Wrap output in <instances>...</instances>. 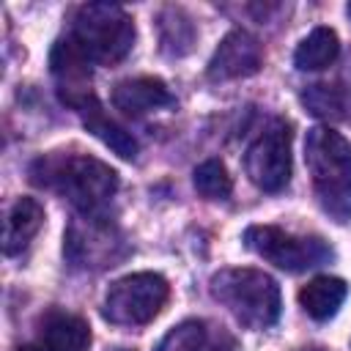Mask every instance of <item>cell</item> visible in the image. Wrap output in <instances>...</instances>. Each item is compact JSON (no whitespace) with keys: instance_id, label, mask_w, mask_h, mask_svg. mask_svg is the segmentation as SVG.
Wrapping results in <instances>:
<instances>
[{"instance_id":"6da1fadb","label":"cell","mask_w":351,"mask_h":351,"mask_svg":"<svg viewBox=\"0 0 351 351\" xmlns=\"http://www.w3.org/2000/svg\"><path fill=\"white\" fill-rule=\"evenodd\" d=\"M30 181L63 195L85 217H93L118 189V173L96 156L52 151L30 165Z\"/></svg>"},{"instance_id":"7a4b0ae2","label":"cell","mask_w":351,"mask_h":351,"mask_svg":"<svg viewBox=\"0 0 351 351\" xmlns=\"http://www.w3.org/2000/svg\"><path fill=\"white\" fill-rule=\"evenodd\" d=\"M304 162L321 208L335 222H351V143L329 126H315L304 140Z\"/></svg>"},{"instance_id":"3957f363","label":"cell","mask_w":351,"mask_h":351,"mask_svg":"<svg viewBox=\"0 0 351 351\" xmlns=\"http://www.w3.org/2000/svg\"><path fill=\"white\" fill-rule=\"evenodd\" d=\"M211 296L247 329H269L280 318V285L261 269H222L211 277Z\"/></svg>"},{"instance_id":"277c9868","label":"cell","mask_w":351,"mask_h":351,"mask_svg":"<svg viewBox=\"0 0 351 351\" xmlns=\"http://www.w3.org/2000/svg\"><path fill=\"white\" fill-rule=\"evenodd\" d=\"M69 36L90 63L115 66L134 47V19L121 5L88 3L77 8Z\"/></svg>"},{"instance_id":"5b68a950","label":"cell","mask_w":351,"mask_h":351,"mask_svg":"<svg viewBox=\"0 0 351 351\" xmlns=\"http://www.w3.org/2000/svg\"><path fill=\"white\" fill-rule=\"evenodd\" d=\"M170 285L156 271H134L107 288L101 315L118 326H145L167 304Z\"/></svg>"},{"instance_id":"8992f818","label":"cell","mask_w":351,"mask_h":351,"mask_svg":"<svg viewBox=\"0 0 351 351\" xmlns=\"http://www.w3.org/2000/svg\"><path fill=\"white\" fill-rule=\"evenodd\" d=\"M244 244L282 271H307L332 258V247L324 239L293 236L277 225H250L244 230Z\"/></svg>"},{"instance_id":"52a82bcc","label":"cell","mask_w":351,"mask_h":351,"mask_svg":"<svg viewBox=\"0 0 351 351\" xmlns=\"http://www.w3.org/2000/svg\"><path fill=\"white\" fill-rule=\"evenodd\" d=\"M291 123L274 118L252 140L244 156V170L250 181L263 192H280L291 181Z\"/></svg>"},{"instance_id":"ba28073f","label":"cell","mask_w":351,"mask_h":351,"mask_svg":"<svg viewBox=\"0 0 351 351\" xmlns=\"http://www.w3.org/2000/svg\"><path fill=\"white\" fill-rule=\"evenodd\" d=\"M261 66H263L261 41L247 30H230L214 49V55L206 66V74L214 82H228V80L250 77Z\"/></svg>"},{"instance_id":"9c48e42d","label":"cell","mask_w":351,"mask_h":351,"mask_svg":"<svg viewBox=\"0 0 351 351\" xmlns=\"http://www.w3.org/2000/svg\"><path fill=\"white\" fill-rule=\"evenodd\" d=\"M49 66H52V74H55V82H58V96L66 107L77 110L85 99L93 96V90H90V60L74 44L71 36L60 38L52 47Z\"/></svg>"},{"instance_id":"30bf717a","label":"cell","mask_w":351,"mask_h":351,"mask_svg":"<svg viewBox=\"0 0 351 351\" xmlns=\"http://www.w3.org/2000/svg\"><path fill=\"white\" fill-rule=\"evenodd\" d=\"M156 351H241L236 337L214 321H184L173 326Z\"/></svg>"},{"instance_id":"8fae6325","label":"cell","mask_w":351,"mask_h":351,"mask_svg":"<svg viewBox=\"0 0 351 351\" xmlns=\"http://www.w3.org/2000/svg\"><path fill=\"white\" fill-rule=\"evenodd\" d=\"M110 99H112L115 110H121L123 115H132V118L173 104V96H170L167 85L159 77H129V80H121L112 88Z\"/></svg>"},{"instance_id":"7c38bea8","label":"cell","mask_w":351,"mask_h":351,"mask_svg":"<svg viewBox=\"0 0 351 351\" xmlns=\"http://www.w3.org/2000/svg\"><path fill=\"white\" fill-rule=\"evenodd\" d=\"M38 335H41V346L49 351H88L90 346L88 321L63 310L44 313L38 321Z\"/></svg>"},{"instance_id":"4fadbf2b","label":"cell","mask_w":351,"mask_h":351,"mask_svg":"<svg viewBox=\"0 0 351 351\" xmlns=\"http://www.w3.org/2000/svg\"><path fill=\"white\" fill-rule=\"evenodd\" d=\"M77 112L82 115L85 129H88L90 134H96V137H99L107 148H112L118 156H123V159H134V156H137V140L132 137V132H126L121 123H115V121L104 112V107L99 104L96 96L85 99V101L77 107Z\"/></svg>"},{"instance_id":"5bb4252c","label":"cell","mask_w":351,"mask_h":351,"mask_svg":"<svg viewBox=\"0 0 351 351\" xmlns=\"http://www.w3.org/2000/svg\"><path fill=\"white\" fill-rule=\"evenodd\" d=\"M44 225V206L36 197H19L8 217H5V230H3V252L5 255H16L22 252L30 239L41 230Z\"/></svg>"},{"instance_id":"9a60e30c","label":"cell","mask_w":351,"mask_h":351,"mask_svg":"<svg viewBox=\"0 0 351 351\" xmlns=\"http://www.w3.org/2000/svg\"><path fill=\"white\" fill-rule=\"evenodd\" d=\"M348 296V285L346 280L340 277H329V274H321L315 280H310L302 291H299V304L302 310L315 318V321H329L337 315L340 304L346 302Z\"/></svg>"},{"instance_id":"2e32d148","label":"cell","mask_w":351,"mask_h":351,"mask_svg":"<svg viewBox=\"0 0 351 351\" xmlns=\"http://www.w3.org/2000/svg\"><path fill=\"white\" fill-rule=\"evenodd\" d=\"M337 52H340L337 33L332 27H315L299 41L293 52V63L302 71H318V69H326L337 58Z\"/></svg>"},{"instance_id":"e0dca14e","label":"cell","mask_w":351,"mask_h":351,"mask_svg":"<svg viewBox=\"0 0 351 351\" xmlns=\"http://www.w3.org/2000/svg\"><path fill=\"white\" fill-rule=\"evenodd\" d=\"M195 189L208 200H225L233 192V181L228 176V167L219 159H206L195 167Z\"/></svg>"},{"instance_id":"ac0fdd59","label":"cell","mask_w":351,"mask_h":351,"mask_svg":"<svg viewBox=\"0 0 351 351\" xmlns=\"http://www.w3.org/2000/svg\"><path fill=\"white\" fill-rule=\"evenodd\" d=\"M302 99L315 115H340V99L335 90H329V85H310V90Z\"/></svg>"},{"instance_id":"d6986e66","label":"cell","mask_w":351,"mask_h":351,"mask_svg":"<svg viewBox=\"0 0 351 351\" xmlns=\"http://www.w3.org/2000/svg\"><path fill=\"white\" fill-rule=\"evenodd\" d=\"M16 351H49V348H44V346H19Z\"/></svg>"},{"instance_id":"ffe728a7","label":"cell","mask_w":351,"mask_h":351,"mask_svg":"<svg viewBox=\"0 0 351 351\" xmlns=\"http://www.w3.org/2000/svg\"><path fill=\"white\" fill-rule=\"evenodd\" d=\"M304 351H324V348H304Z\"/></svg>"},{"instance_id":"44dd1931","label":"cell","mask_w":351,"mask_h":351,"mask_svg":"<svg viewBox=\"0 0 351 351\" xmlns=\"http://www.w3.org/2000/svg\"><path fill=\"white\" fill-rule=\"evenodd\" d=\"M348 16H351V3H348Z\"/></svg>"},{"instance_id":"7402d4cb","label":"cell","mask_w":351,"mask_h":351,"mask_svg":"<svg viewBox=\"0 0 351 351\" xmlns=\"http://www.w3.org/2000/svg\"><path fill=\"white\" fill-rule=\"evenodd\" d=\"M118 351H126V348H118Z\"/></svg>"}]
</instances>
